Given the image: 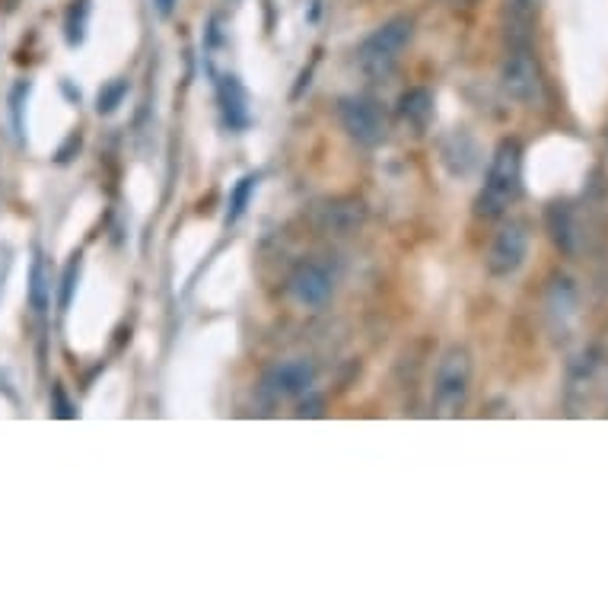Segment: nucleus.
Here are the masks:
<instances>
[{
  "label": "nucleus",
  "mask_w": 608,
  "mask_h": 608,
  "mask_svg": "<svg viewBox=\"0 0 608 608\" xmlns=\"http://www.w3.org/2000/svg\"><path fill=\"white\" fill-rule=\"evenodd\" d=\"M255 188H258V172H246L236 188H233V195H230V211H227V223H236L242 214H246V207L255 195Z\"/></svg>",
  "instance_id": "17"
},
{
  "label": "nucleus",
  "mask_w": 608,
  "mask_h": 608,
  "mask_svg": "<svg viewBox=\"0 0 608 608\" xmlns=\"http://www.w3.org/2000/svg\"><path fill=\"white\" fill-rule=\"evenodd\" d=\"M312 379H316V367L309 360H287L268 373V389L277 398H300L309 392Z\"/></svg>",
  "instance_id": "10"
},
{
  "label": "nucleus",
  "mask_w": 608,
  "mask_h": 608,
  "mask_svg": "<svg viewBox=\"0 0 608 608\" xmlns=\"http://www.w3.org/2000/svg\"><path fill=\"white\" fill-rule=\"evenodd\" d=\"M29 303L36 312H45L51 303V277L45 271L42 255H36V262L29 268Z\"/></svg>",
  "instance_id": "14"
},
{
  "label": "nucleus",
  "mask_w": 608,
  "mask_h": 608,
  "mask_svg": "<svg viewBox=\"0 0 608 608\" xmlns=\"http://www.w3.org/2000/svg\"><path fill=\"white\" fill-rule=\"evenodd\" d=\"M395 112L411 131H427L430 121H433V93L427 90V86H411V90L398 96Z\"/></svg>",
  "instance_id": "11"
},
{
  "label": "nucleus",
  "mask_w": 608,
  "mask_h": 608,
  "mask_svg": "<svg viewBox=\"0 0 608 608\" xmlns=\"http://www.w3.org/2000/svg\"><path fill=\"white\" fill-rule=\"evenodd\" d=\"M523 195V147L513 137H503L491 153V166L475 198V214L497 220L510 211V204Z\"/></svg>",
  "instance_id": "1"
},
{
  "label": "nucleus",
  "mask_w": 608,
  "mask_h": 608,
  "mask_svg": "<svg viewBox=\"0 0 608 608\" xmlns=\"http://www.w3.org/2000/svg\"><path fill=\"white\" fill-rule=\"evenodd\" d=\"M472 392V354L465 347H449L433 370L430 411L437 418H456Z\"/></svg>",
  "instance_id": "3"
},
{
  "label": "nucleus",
  "mask_w": 608,
  "mask_h": 608,
  "mask_svg": "<svg viewBox=\"0 0 608 608\" xmlns=\"http://www.w3.org/2000/svg\"><path fill=\"white\" fill-rule=\"evenodd\" d=\"M526 255H529V230H526V223L523 220H510V223H503V227L497 230L494 242H491V249H488V271L491 277H513L519 268H523L526 262Z\"/></svg>",
  "instance_id": "6"
},
{
  "label": "nucleus",
  "mask_w": 608,
  "mask_h": 608,
  "mask_svg": "<svg viewBox=\"0 0 608 608\" xmlns=\"http://www.w3.org/2000/svg\"><path fill=\"white\" fill-rule=\"evenodd\" d=\"M29 90L32 86L26 83V80H20L13 86V93H10V115H13V128H16V134L23 137V106H26V96H29Z\"/></svg>",
  "instance_id": "20"
},
{
  "label": "nucleus",
  "mask_w": 608,
  "mask_h": 608,
  "mask_svg": "<svg viewBox=\"0 0 608 608\" xmlns=\"http://www.w3.org/2000/svg\"><path fill=\"white\" fill-rule=\"evenodd\" d=\"M153 4H156V10H160L163 16H169L172 7H176V0H153Z\"/></svg>",
  "instance_id": "22"
},
{
  "label": "nucleus",
  "mask_w": 608,
  "mask_h": 608,
  "mask_svg": "<svg viewBox=\"0 0 608 608\" xmlns=\"http://www.w3.org/2000/svg\"><path fill=\"white\" fill-rule=\"evenodd\" d=\"M86 16H90V0H74L64 16V39L67 45H80L86 39Z\"/></svg>",
  "instance_id": "16"
},
{
  "label": "nucleus",
  "mask_w": 608,
  "mask_h": 608,
  "mask_svg": "<svg viewBox=\"0 0 608 608\" xmlns=\"http://www.w3.org/2000/svg\"><path fill=\"white\" fill-rule=\"evenodd\" d=\"M80 255H74L71 262L64 265V274H61V297H58V306L61 312L71 309V300H74V293H77V281H80Z\"/></svg>",
  "instance_id": "19"
},
{
  "label": "nucleus",
  "mask_w": 608,
  "mask_h": 608,
  "mask_svg": "<svg viewBox=\"0 0 608 608\" xmlns=\"http://www.w3.org/2000/svg\"><path fill=\"white\" fill-rule=\"evenodd\" d=\"M548 319H551V328L558 332L561 338L570 335L573 322L580 316V293L573 287V281L567 274H554L551 277V287H548Z\"/></svg>",
  "instance_id": "9"
},
{
  "label": "nucleus",
  "mask_w": 608,
  "mask_h": 608,
  "mask_svg": "<svg viewBox=\"0 0 608 608\" xmlns=\"http://www.w3.org/2000/svg\"><path fill=\"white\" fill-rule=\"evenodd\" d=\"M338 121L344 134L360 147H379L389 134L386 112L370 96H344L338 102Z\"/></svg>",
  "instance_id": "5"
},
{
  "label": "nucleus",
  "mask_w": 608,
  "mask_h": 608,
  "mask_svg": "<svg viewBox=\"0 0 608 608\" xmlns=\"http://www.w3.org/2000/svg\"><path fill=\"white\" fill-rule=\"evenodd\" d=\"M290 293L293 300L309 306V309H322L335 293V281L319 262H300L290 274Z\"/></svg>",
  "instance_id": "8"
},
{
  "label": "nucleus",
  "mask_w": 608,
  "mask_h": 608,
  "mask_svg": "<svg viewBox=\"0 0 608 608\" xmlns=\"http://www.w3.org/2000/svg\"><path fill=\"white\" fill-rule=\"evenodd\" d=\"M500 93L526 109H538L545 102V80L529 42H510L507 58L500 64Z\"/></svg>",
  "instance_id": "4"
},
{
  "label": "nucleus",
  "mask_w": 608,
  "mask_h": 608,
  "mask_svg": "<svg viewBox=\"0 0 608 608\" xmlns=\"http://www.w3.org/2000/svg\"><path fill=\"white\" fill-rule=\"evenodd\" d=\"M128 90H131V83H128L125 77H115V80H109V83H102V90H99V96H96V112H99V115H112V112L121 106V102H125Z\"/></svg>",
  "instance_id": "18"
},
{
  "label": "nucleus",
  "mask_w": 608,
  "mask_h": 608,
  "mask_svg": "<svg viewBox=\"0 0 608 608\" xmlns=\"http://www.w3.org/2000/svg\"><path fill=\"white\" fill-rule=\"evenodd\" d=\"M545 0H503V16L507 29L513 32V42H529V29L535 26Z\"/></svg>",
  "instance_id": "12"
},
{
  "label": "nucleus",
  "mask_w": 608,
  "mask_h": 608,
  "mask_svg": "<svg viewBox=\"0 0 608 608\" xmlns=\"http://www.w3.org/2000/svg\"><path fill=\"white\" fill-rule=\"evenodd\" d=\"M548 230L551 239L558 242V249H564L567 255L577 252V223H573V214L567 204H551L548 207Z\"/></svg>",
  "instance_id": "13"
},
{
  "label": "nucleus",
  "mask_w": 608,
  "mask_h": 608,
  "mask_svg": "<svg viewBox=\"0 0 608 608\" xmlns=\"http://www.w3.org/2000/svg\"><path fill=\"white\" fill-rule=\"evenodd\" d=\"M55 405H58V418H74V408L67 405V398H64L61 386H55Z\"/></svg>",
  "instance_id": "21"
},
{
  "label": "nucleus",
  "mask_w": 608,
  "mask_h": 608,
  "mask_svg": "<svg viewBox=\"0 0 608 608\" xmlns=\"http://www.w3.org/2000/svg\"><path fill=\"white\" fill-rule=\"evenodd\" d=\"M220 102H223V112H227L230 128H242V125H246V96H242V86H239L233 77L223 83Z\"/></svg>",
  "instance_id": "15"
},
{
  "label": "nucleus",
  "mask_w": 608,
  "mask_h": 608,
  "mask_svg": "<svg viewBox=\"0 0 608 608\" xmlns=\"http://www.w3.org/2000/svg\"><path fill=\"white\" fill-rule=\"evenodd\" d=\"M414 39V16H392L382 26H376L367 39L357 45V67L370 80H386L395 64L402 61V51Z\"/></svg>",
  "instance_id": "2"
},
{
  "label": "nucleus",
  "mask_w": 608,
  "mask_h": 608,
  "mask_svg": "<svg viewBox=\"0 0 608 608\" xmlns=\"http://www.w3.org/2000/svg\"><path fill=\"white\" fill-rule=\"evenodd\" d=\"M449 4H456V7H459V4H472V0H449Z\"/></svg>",
  "instance_id": "23"
},
{
  "label": "nucleus",
  "mask_w": 608,
  "mask_h": 608,
  "mask_svg": "<svg viewBox=\"0 0 608 608\" xmlns=\"http://www.w3.org/2000/svg\"><path fill=\"white\" fill-rule=\"evenodd\" d=\"M312 223H316V230L325 236H354L363 223H367V207L357 198H332L316 204Z\"/></svg>",
  "instance_id": "7"
}]
</instances>
